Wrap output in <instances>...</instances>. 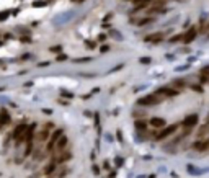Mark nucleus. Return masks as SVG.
I'll return each mask as SVG.
<instances>
[{
	"instance_id": "nucleus-1",
	"label": "nucleus",
	"mask_w": 209,
	"mask_h": 178,
	"mask_svg": "<svg viewBox=\"0 0 209 178\" xmlns=\"http://www.w3.org/2000/svg\"><path fill=\"white\" fill-rule=\"evenodd\" d=\"M178 128H180L178 123H176V124H172V126L162 128L159 132H155V134H154V139H155V141H163V139H167V137H170L172 134H175Z\"/></svg>"
},
{
	"instance_id": "nucleus-2",
	"label": "nucleus",
	"mask_w": 209,
	"mask_h": 178,
	"mask_svg": "<svg viewBox=\"0 0 209 178\" xmlns=\"http://www.w3.org/2000/svg\"><path fill=\"white\" fill-rule=\"evenodd\" d=\"M163 98H160L159 95H146L142 96V98L137 100V105H140V106H155V105H159L160 102H162Z\"/></svg>"
},
{
	"instance_id": "nucleus-3",
	"label": "nucleus",
	"mask_w": 209,
	"mask_h": 178,
	"mask_svg": "<svg viewBox=\"0 0 209 178\" xmlns=\"http://www.w3.org/2000/svg\"><path fill=\"white\" fill-rule=\"evenodd\" d=\"M26 129H28V124H25V123L18 124V126L15 128V131H13V134H11V137H13V141H15V144H17V145H18L20 142H23V141H25Z\"/></svg>"
},
{
	"instance_id": "nucleus-4",
	"label": "nucleus",
	"mask_w": 209,
	"mask_h": 178,
	"mask_svg": "<svg viewBox=\"0 0 209 178\" xmlns=\"http://www.w3.org/2000/svg\"><path fill=\"white\" fill-rule=\"evenodd\" d=\"M61 136H62V129H56V131L51 134L49 141H47V147H46L47 152H52L56 149V144H57V141H59V137H61Z\"/></svg>"
},
{
	"instance_id": "nucleus-5",
	"label": "nucleus",
	"mask_w": 209,
	"mask_h": 178,
	"mask_svg": "<svg viewBox=\"0 0 209 178\" xmlns=\"http://www.w3.org/2000/svg\"><path fill=\"white\" fill-rule=\"evenodd\" d=\"M155 95L170 98V96H176V95H178V90H175V88H172V87H160L159 90L155 92Z\"/></svg>"
},
{
	"instance_id": "nucleus-6",
	"label": "nucleus",
	"mask_w": 209,
	"mask_h": 178,
	"mask_svg": "<svg viewBox=\"0 0 209 178\" xmlns=\"http://www.w3.org/2000/svg\"><path fill=\"white\" fill-rule=\"evenodd\" d=\"M198 115H188L186 118L183 119V126L185 129H193V128H196V124H198Z\"/></svg>"
},
{
	"instance_id": "nucleus-7",
	"label": "nucleus",
	"mask_w": 209,
	"mask_h": 178,
	"mask_svg": "<svg viewBox=\"0 0 209 178\" xmlns=\"http://www.w3.org/2000/svg\"><path fill=\"white\" fill-rule=\"evenodd\" d=\"M193 149L198 152H204V150H209V139H199L193 144Z\"/></svg>"
},
{
	"instance_id": "nucleus-8",
	"label": "nucleus",
	"mask_w": 209,
	"mask_h": 178,
	"mask_svg": "<svg viewBox=\"0 0 209 178\" xmlns=\"http://www.w3.org/2000/svg\"><path fill=\"white\" fill-rule=\"evenodd\" d=\"M49 137H51V134H49V128L44 126L41 131L36 134V141H38V142H46V141H49Z\"/></svg>"
},
{
	"instance_id": "nucleus-9",
	"label": "nucleus",
	"mask_w": 209,
	"mask_h": 178,
	"mask_svg": "<svg viewBox=\"0 0 209 178\" xmlns=\"http://www.w3.org/2000/svg\"><path fill=\"white\" fill-rule=\"evenodd\" d=\"M196 34H198V31H196V28H190V30L186 31V33L183 34V43L185 44H190L193 39L196 38Z\"/></svg>"
},
{
	"instance_id": "nucleus-10",
	"label": "nucleus",
	"mask_w": 209,
	"mask_h": 178,
	"mask_svg": "<svg viewBox=\"0 0 209 178\" xmlns=\"http://www.w3.org/2000/svg\"><path fill=\"white\" fill-rule=\"evenodd\" d=\"M10 123V115L7 110H0V131Z\"/></svg>"
},
{
	"instance_id": "nucleus-11",
	"label": "nucleus",
	"mask_w": 209,
	"mask_h": 178,
	"mask_svg": "<svg viewBox=\"0 0 209 178\" xmlns=\"http://www.w3.org/2000/svg\"><path fill=\"white\" fill-rule=\"evenodd\" d=\"M149 124H150L152 128H155V129H162V128L167 126V123H165L163 118H152L150 121H149Z\"/></svg>"
},
{
	"instance_id": "nucleus-12",
	"label": "nucleus",
	"mask_w": 209,
	"mask_h": 178,
	"mask_svg": "<svg viewBox=\"0 0 209 178\" xmlns=\"http://www.w3.org/2000/svg\"><path fill=\"white\" fill-rule=\"evenodd\" d=\"M67 142H69V141H67V136H64V134H62L61 137H59L57 144H56V152H62L64 149H66Z\"/></svg>"
},
{
	"instance_id": "nucleus-13",
	"label": "nucleus",
	"mask_w": 209,
	"mask_h": 178,
	"mask_svg": "<svg viewBox=\"0 0 209 178\" xmlns=\"http://www.w3.org/2000/svg\"><path fill=\"white\" fill-rule=\"evenodd\" d=\"M163 39V33H155V34H150V36H146V41H154V43H159Z\"/></svg>"
},
{
	"instance_id": "nucleus-14",
	"label": "nucleus",
	"mask_w": 209,
	"mask_h": 178,
	"mask_svg": "<svg viewBox=\"0 0 209 178\" xmlns=\"http://www.w3.org/2000/svg\"><path fill=\"white\" fill-rule=\"evenodd\" d=\"M56 167H57V163H56V162L52 160L51 163L47 165V167H44V173H46V175H51V173H52V172H54V170H56Z\"/></svg>"
},
{
	"instance_id": "nucleus-15",
	"label": "nucleus",
	"mask_w": 209,
	"mask_h": 178,
	"mask_svg": "<svg viewBox=\"0 0 209 178\" xmlns=\"http://www.w3.org/2000/svg\"><path fill=\"white\" fill-rule=\"evenodd\" d=\"M209 131V118H207V121H206V124H204L203 128H199V131H198V136L199 137H204L206 136V132Z\"/></svg>"
},
{
	"instance_id": "nucleus-16",
	"label": "nucleus",
	"mask_w": 209,
	"mask_h": 178,
	"mask_svg": "<svg viewBox=\"0 0 209 178\" xmlns=\"http://www.w3.org/2000/svg\"><path fill=\"white\" fill-rule=\"evenodd\" d=\"M147 124H149V123H146V121H142V119H137V121H136V128H137V129H144V131H146V129H147Z\"/></svg>"
},
{
	"instance_id": "nucleus-17",
	"label": "nucleus",
	"mask_w": 209,
	"mask_h": 178,
	"mask_svg": "<svg viewBox=\"0 0 209 178\" xmlns=\"http://www.w3.org/2000/svg\"><path fill=\"white\" fill-rule=\"evenodd\" d=\"M8 17H10V11L8 10H2V11H0V21H5Z\"/></svg>"
},
{
	"instance_id": "nucleus-18",
	"label": "nucleus",
	"mask_w": 209,
	"mask_h": 178,
	"mask_svg": "<svg viewBox=\"0 0 209 178\" xmlns=\"http://www.w3.org/2000/svg\"><path fill=\"white\" fill-rule=\"evenodd\" d=\"M183 34H185V33L173 36V38H170V41H172V43H176V41H183Z\"/></svg>"
},
{
	"instance_id": "nucleus-19",
	"label": "nucleus",
	"mask_w": 209,
	"mask_h": 178,
	"mask_svg": "<svg viewBox=\"0 0 209 178\" xmlns=\"http://www.w3.org/2000/svg\"><path fill=\"white\" fill-rule=\"evenodd\" d=\"M150 20L152 18H140L139 21H136V23H137V25H147V23H150Z\"/></svg>"
},
{
	"instance_id": "nucleus-20",
	"label": "nucleus",
	"mask_w": 209,
	"mask_h": 178,
	"mask_svg": "<svg viewBox=\"0 0 209 178\" xmlns=\"http://www.w3.org/2000/svg\"><path fill=\"white\" fill-rule=\"evenodd\" d=\"M47 2H44V0H36V2H33V7H43L46 5Z\"/></svg>"
},
{
	"instance_id": "nucleus-21",
	"label": "nucleus",
	"mask_w": 209,
	"mask_h": 178,
	"mask_svg": "<svg viewBox=\"0 0 209 178\" xmlns=\"http://www.w3.org/2000/svg\"><path fill=\"white\" fill-rule=\"evenodd\" d=\"M175 83H176V87H178V88H183V87H185V82H183V80H175Z\"/></svg>"
},
{
	"instance_id": "nucleus-22",
	"label": "nucleus",
	"mask_w": 209,
	"mask_h": 178,
	"mask_svg": "<svg viewBox=\"0 0 209 178\" xmlns=\"http://www.w3.org/2000/svg\"><path fill=\"white\" fill-rule=\"evenodd\" d=\"M85 44H87L88 49H93V47H95V43L93 41H85Z\"/></svg>"
},
{
	"instance_id": "nucleus-23",
	"label": "nucleus",
	"mask_w": 209,
	"mask_h": 178,
	"mask_svg": "<svg viewBox=\"0 0 209 178\" xmlns=\"http://www.w3.org/2000/svg\"><path fill=\"white\" fill-rule=\"evenodd\" d=\"M140 64H150V57H140Z\"/></svg>"
},
{
	"instance_id": "nucleus-24",
	"label": "nucleus",
	"mask_w": 209,
	"mask_h": 178,
	"mask_svg": "<svg viewBox=\"0 0 209 178\" xmlns=\"http://www.w3.org/2000/svg\"><path fill=\"white\" fill-rule=\"evenodd\" d=\"M114 162H116V165H118V167H121V165H123V159H121V157H116Z\"/></svg>"
},
{
	"instance_id": "nucleus-25",
	"label": "nucleus",
	"mask_w": 209,
	"mask_h": 178,
	"mask_svg": "<svg viewBox=\"0 0 209 178\" xmlns=\"http://www.w3.org/2000/svg\"><path fill=\"white\" fill-rule=\"evenodd\" d=\"M92 168H93V173H95V175H100V168L96 167V165H92Z\"/></svg>"
},
{
	"instance_id": "nucleus-26",
	"label": "nucleus",
	"mask_w": 209,
	"mask_h": 178,
	"mask_svg": "<svg viewBox=\"0 0 209 178\" xmlns=\"http://www.w3.org/2000/svg\"><path fill=\"white\" fill-rule=\"evenodd\" d=\"M67 59V56L66 54H61V56H57V60H59V62H62V60H66Z\"/></svg>"
},
{
	"instance_id": "nucleus-27",
	"label": "nucleus",
	"mask_w": 209,
	"mask_h": 178,
	"mask_svg": "<svg viewBox=\"0 0 209 178\" xmlns=\"http://www.w3.org/2000/svg\"><path fill=\"white\" fill-rule=\"evenodd\" d=\"M132 2H134V3H137V5H140V3H146V5H147V2H149V0H132Z\"/></svg>"
},
{
	"instance_id": "nucleus-28",
	"label": "nucleus",
	"mask_w": 209,
	"mask_h": 178,
	"mask_svg": "<svg viewBox=\"0 0 209 178\" xmlns=\"http://www.w3.org/2000/svg\"><path fill=\"white\" fill-rule=\"evenodd\" d=\"M61 49H62L61 46H54V47H51V51H52V52H59Z\"/></svg>"
},
{
	"instance_id": "nucleus-29",
	"label": "nucleus",
	"mask_w": 209,
	"mask_h": 178,
	"mask_svg": "<svg viewBox=\"0 0 209 178\" xmlns=\"http://www.w3.org/2000/svg\"><path fill=\"white\" fill-rule=\"evenodd\" d=\"M123 134H121V131H118L116 132V137H118V141H123V137H121Z\"/></svg>"
},
{
	"instance_id": "nucleus-30",
	"label": "nucleus",
	"mask_w": 209,
	"mask_h": 178,
	"mask_svg": "<svg viewBox=\"0 0 209 178\" xmlns=\"http://www.w3.org/2000/svg\"><path fill=\"white\" fill-rule=\"evenodd\" d=\"M193 90H198V92H203V88H201V87H196V85H193Z\"/></svg>"
},
{
	"instance_id": "nucleus-31",
	"label": "nucleus",
	"mask_w": 209,
	"mask_h": 178,
	"mask_svg": "<svg viewBox=\"0 0 209 178\" xmlns=\"http://www.w3.org/2000/svg\"><path fill=\"white\" fill-rule=\"evenodd\" d=\"M108 49H110V47H108V46H101V52H104V51H108Z\"/></svg>"
},
{
	"instance_id": "nucleus-32",
	"label": "nucleus",
	"mask_w": 209,
	"mask_h": 178,
	"mask_svg": "<svg viewBox=\"0 0 209 178\" xmlns=\"http://www.w3.org/2000/svg\"><path fill=\"white\" fill-rule=\"evenodd\" d=\"M207 36H209V26H207Z\"/></svg>"
}]
</instances>
